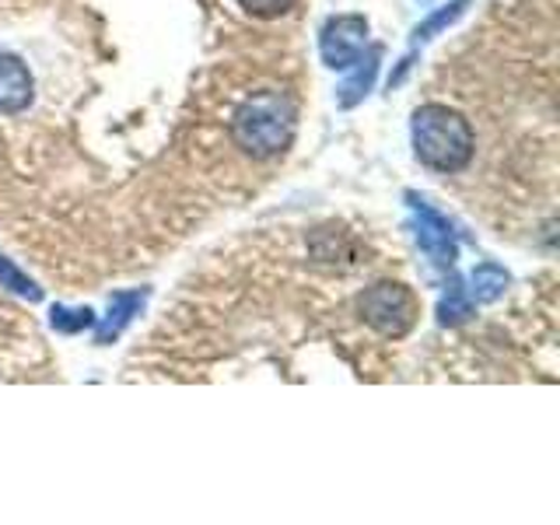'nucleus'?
<instances>
[{
	"mask_svg": "<svg viewBox=\"0 0 560 525\" xmlns=\"http://www.w3.org/2000/svg\"><path fill=\"white\" fill-rule=\"evenodd\" d=\"M294 130H298L294 102L284 92H273V88H267V92H253L238 105L235 119H232L235 144L245 154L259 158V162L284 154L294 140Z\"/></svg>",
	"mask_w": 560,
	"mask_h": 525,
	"instance_id": "nucleus-1",
	"label": "nucleus"
},
{
	"mask_svg": "<svg viewBox=\"0 0 560 525\" xmlns=\"http://www.w3.org/2000/svg\"><path fill=\"white\" fill-rule=\"evenodd\" d=\"M413 151L417 158L434 172H463L472 162V151H477V137L463 113L448 109L442 102L420 105L413 113Z\"/></svg>",
	"mask_w": 560,
	"mask_h": 525,
	"instance_id": "nucleus-2",
	"label": "nucleus"
},
{
	"mask_svg": "<svg viewBox=\"0 0 560 525\" xmlns=\"http://www.w3.org/2000/svg\"><path fill=\"white\" fill-rule=\"evenodd\" d=\"M358 308L368 326L393 340L407 337L410 326L417 323V298L410 294V288L393 284V280H382V284L368 288L358 298Z\"/></svg>",
	"mask_w": 560,
	"mask_h": 525,
	"instance_id": "nucleus-3",
	"label": "nucleus"
},
{
	"mask_svg": "<svg viewBox=\"0 0 560 525\" xmlns=\"http://www.w3.org/2000/svg\"><path fill=\"white\" fill-rule=\"evenodd\" d=\"M368 43V22L361 14H340V18H329L323 35H319V52H323V63L332 70H347L354 67L358 57L364 52Z\"/></svg>",
	"mask_w": 560,
	"mask_h": 525,
	"instance_id": "nucleus-4",
	"label": "nucleus"
},
{
	"mask_svg": "<svg viewBox=\"0 0 560 525\" xmlns=\"http://www.w3.org/2000/svg\"><path fill=\"white\" fill-rule=\"evenodd\" d=\"M410 207H413V214H417V242H420V249H424L438 267H452L455 256H459V245H455V232H452V224L438 214V210H431L424 200H417L413 192H410Z\"/></svg>",
	"mask_w": 560,
	"mask_h": 525,
	"instance_id": "nucleus-5",
	"label": "nucleus"
},
{
	"mask_svg": "<svg viewBox=\"0 0 560 525\" xmlns=\"http://www.w3.org/2000/svg\"><path fill=\"white\" fill-rule=\"evenodd\" d=\"M32 102V74L28 67L11 57V52H0V113L14 116L28 109Z\"/></svg>",
	"mask_w": 560,
	"mask_h": 525,
	"instance_id": "nucleus-6",
	"label": "nucleus"
},
{
	"mask_svg": "<svg viewBox=\"0 0 560 525\" xmlns=\"http://www.w3.org/2000/svg\"><path fill=\"white\" fill-rule=\"evenodd\" d=\"M140 305H144V291H137V294H116L113 298V305H109V315H105V323L98 326V332H95V340L98 343H109V340H116L119 332H122V326H127L133 315L140 312Z\"/></svg>",
	"mask_w": 560,
	"mask_h": 525,
	"instance_id": "nucleus-7",
	"label": "nucleus"
},
{
	"mask_svg": "<svg viewBox=\"0 0 560 525\" xmlns=\"http://www.w3.org/2000/svg\"><path fill=\"white\" fill-rule=\"evenodd\" d=\"M469 284H472L469 298H477V302H498L504 288L512 284V277H508V270L498 267V262H480V267L472 270Z\"/></svg>",
	"mask_w": 560,
	"mask_h": 525,
	"instance_id": "nucleus-8",
	"label": "nucleus"
},
{
	"mask_svg": "<svg viewBox=\"0 0 560 525\" xmlns=\"http://www.w3.org/2000/svg\"><path fill=\"white\" fill-rule=\"evenodd\" d=\"M378 60H382V49L375 46V49H368V60H361L358 57V74L354 78H350L343 88H340V105H343V109H350V105H358L364 95H368V88H372V81H375V74H378Z\"/></svg>",
	"mask_w": 560,
	"mask_h": 525,
	"instance_id": "nucleus-9",
	"label": "nucleus"
},
{
	"mask_svg": "<svg viewBox=\"0 0 560 525\" xmlns=\"http://www.w3.org/2000/svg\"><path fill=\"white\" fill-rule=\"evenodd\" d=\"M469 315H472V298L459 284H452L448 294L442 298V305H438V319H442L445 326H459L469 319Z\"/></svg>",
	"mask_w": 560,
	"mask_h": 525,
	"instance_id": "nucleus-10",
	"label": "nucleus"
},
{
	"mask_svg": "<svg viewBox=\"0 0 560 525\" xmlns=\"http://www.w3.org/2000/svg\"><path fill=\"white\" fill-rule=\"evenodd\" d=\"M0 284H4V288H11L14 294L28 298V302H39V298H43V291L35 288L32 280H28V277L22 273V270H18V267H11V259H4V256H0Z\"/></svg>",
	"mask_w": 560,
	"mask_h": 525,
	"instance_id": "nucleus-11",
	"label": "nucleus"
},
{
	"mask_svg": "<svg viewBox=\"0 0 560 525\" xmlns=\"http://www.w3.org/2000/svg\"><path fill=\"white\" fill-rule=\"evenodd\" d=\"M472 4V0H452V4L445 8V11H438V14H431L428 18V22L424 25H420L417 28V39H431V35H438V32H442L445 25H452L455 22V18H459L466 8Z\"/></svg>",
	"mask_w": 560,
	"mask_h": 525,
	"instance_id": "nucleus-12",
	"label": "nucleus"
},
{
	"mask_svg": "<svg viewBox=\"0 0 560 525\" xmlns=\"http://www.w3.org/2000/svg\"><path fill=\"white\" fill-rule=\"evenodd\" d=\"M52 329H60V332H81L95 323V315L88 312V308H52Z\"/></svg>",
	"mask_w": 560,
	"mask_h": 525,
	"instance_id": "nucleus-13",
	"label": "nucleus"
},
{
	"mask_svg": "<svg viewBox=\"0 0 560 525\" xmlns=\"http://www.w3.org/2000/svg\"><path fill=\"white\" fill-rule=\"evenodd\" d=\"M238 4L256 18H280L294 8V0H238Z\"/></svg>",
	"mask_w": 560,
	"mask_h": 525,
	"instance_id": "nucleus-14",
	"label": "nucleus"
}]
</instances>
